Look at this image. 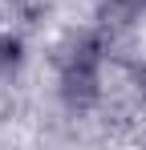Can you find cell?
<instances>
[{
    "label": "cell",
    "instance_id": "6da1fadb",
    "mask_svg": "<svg viewBox=\"0 0 146 150\" xmlns=\"http://www.w3.org/2000/svg\"><path fill=\"white\" fill-rule=\"evenodd\" d=\"M101 53H106L101 28L97 33H73L65 41V49L57 57V69H61L57 93L65 101V110L89 114L101 101Z\"/></svg>",
    "mask_w": 146,
    "mask_h": 150
},
{
    "label": "cell",
    "instance_id": "7a4b0ae2",
    "mask_svg": "<svg viewBox=\"0 0 146 150\" xmlns=\"http://www.w3.org/2000/svg\"><path fill=\"white\" fill-rule=\"evenodd\" d=\"M146 0H101L97 4V28L101 33H118V28H130L138 21Z\"/></svg>",
    "mask_w": 146,
    "mask_h": 150
},
{
    "label": "cell",
    "instance_id": "3957f363",
    "mask_svg": "<svg viewBox=\"0 0 146 150\" xmlns=\"http://www.w3.org/2000/svg\"><path fill=\"white\" fill-rule=\"evenodd\" d=\"M21 65H24V41L12 37V33H4L0 37V81H12L21 73Z\"/></svg>",
    "mask_w": 146,
    "mask_h": 150
},
{
    "label": "cell",
    "instance_id": "277c9868",
    "mask_svg": "<svg viewBox=\"0 0 146 150\" xmlns=\"http://www.w3.org/2000/svg\"><path fill=\"white\" fill-rule=\"evenodd\" d=\"M134 89H138V98L146 101V65H138V69H134Z\"/></svg>",
    "mask_w": 146,
    "mask_h": 150
}]
</instances>
